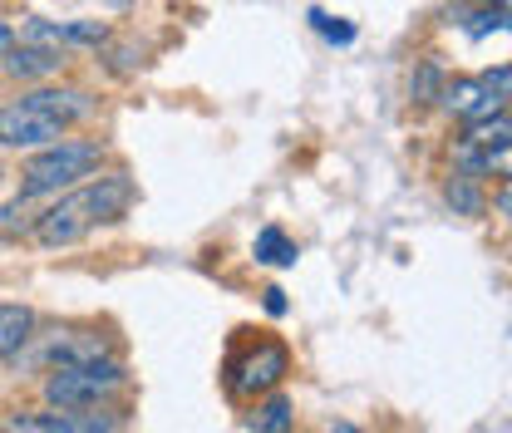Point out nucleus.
I'll list each match as a JSON object with an SVG mask.
<instances>
[{
  "label": "nucleus",
  "mask_w": 512,
  "mask_h": 433,
  "mask_svg": "<svg viewBox=\"0 0 512 433\" xmlns=\"http://www.w3.org/2000/svg\"><path fill=\"white\" fill-rule=\"evenodd\" d=\"M128 202H133V183H128L124 173H114V178H94V173H89V183L64 192L55 207H45V212L35 217V237H40V247H50V251L74 247V242H84L94 227L119 222L128 212Z\"/></svg>",
  "instance_id": "obj_1"
},
{
  "label": "nucleus",
  "mask_w": 512,
  "mask_h": 433,
  "mask_svg": "<svg viewBox=\"0 0 512 433\" xmlns=\"http://www.w3.org/2000/svg\"><path fill=\"white\" fill-rule=\"evenodd\" d=\"M99 143H74V138H60V143H45L35 148V158L25 163V197H40V192H60V187L84 183L94 168H99Z\"/></svg>",
  "instance_id": "obj_2"
},
{
  "label": "nucleus",
  "mask_w": 512,
  "mask_h": 433,
  "mask_svg": "<svg viewBox=\"0 0 512 433\" xmlns=\"http://www.w3.org/2000/svg\"><path fill=\"white\" fill-rule=\"evenodd\" d=\"M124 389V370L114 360H84V365H60V370L45 379V394L55 409H94L104 404L109 394Z\"/></svg>",
  "instance_id": "obj_3"
},
{
  "label": "nucleus",
  "mask_w": 512,
  "mask_h": 433,
  "mask_svg": "<svg viewBox=\"0 0 512 433\" xmlns=\"http://www.w3.org/2000/svg\"><path fill=\"white\" fill-rule=\"evenodd\" d=\"M64 138V124L55 114H45V109H35L30 99H20V104H10V109H0V143L5 148H45V143H60Z\"/></svg>",
  "instance_id": "obj_4"
},
{
  "label": "nucleus",
  "mask_w": 512,
  "mask_h": 433,
  "mask_svg": "<svg viewBox=\"0 0 512 433\" xmlns=\"http://www.w3.org/2000/svg\"><path fill=\"white\" fill-rule=\"evenodd\" d=\"M281 374H286V350L276 340H261L242 365H232V389L237 394H266V389H276Z\"/></svg>",
  "instance_id": "obj_5"
},
{
  "label": "nucleus",
  "mask_w": 512,
  "mask_h": 433,
  "mask_svg": "<svg viewBox=\"0 0 512 433\" xmlns=\"http://www.w3.org/2000/svg\"><path fill=\"white\" fill-rule=\"evenodd\" d=\"M5 429H25V433H104V429H114V419H99V414L79 419V409H60V414H20V419H10Z\"/></svg>",
  "instance_id": "obj_6"
},
{
  "label": "nucleus",
  "mask_w": 512,
  "mask_h": 433,
  "mask_svg": "<svg viewBox=\"0 0 512 433\" xmlns=\"http://www.w3.org/2000/svg\"><path fill=\"white\" fill-rule=\"evenodd\" d=\"M444 104L458 114V119H468V124H473V119L498 114V104H503V99H498L483 79H458V84H448L444 89Z\"/></svg>",
  "instance_id": "obj_7"
},
{
  "label": "nucleus",
  "mask_w": 512,
  "mask_h": 433,
  "mask_svg": "<svg viewBox=\"0 0 512 433\" xmlns=\"http://www.w3.org/2000/svg\"><path fill=\"white\" fill-rule=\"evenodd\" d=\"M64 64V50H50V45H10L5 50V69L15 74V79H50V74H60Z\"/></svg>",
  "instance_id": "obj_8"
},
{
  "label": "nucleus",
  "mask_w": 512,
  "mask_h": 433,
  "mask_svg": "<svg viewBox=\"0 0 512 433\" xmlns=\"http://www.w3.org/2000/svg\"><path fill=\"white\" fill-rule=\"evenodd\" d=\"M35 109H45V114H55L60 124H74V119H84L94 104L79 94V89H35V94H25Z\"/></svg>",
  "instance_id": "obj_9"
},
{
  "label": "nucleus",
  "mask_w": 512,
  "mask_h": 433,
  "mask_svg": "<svg viewBox=\"0 0 512 433\" xmlns=\"http://www.w3.org/2000/svg\"><path fill=\"white\" fill-rule=\"evenodd\" d=\"M463 148H473V153H498V148H512V119H503V114L473 119V124H468V138H463Z\"/></svg>",
  "instance_id": "obj_10"
},
{
  "label": "nucleus",
  "mask_w": 512,
  "mask_h": 433,
  "mask_svg": "<svg viewBox=\"0 0 512 433\" xmlns=\"http://www.w3.org/2000/svg\"><path fill=\"white\" fill-rule=\"evenodd\" d=\"M35 335V310L30 306H0V360L15 355Z\"/></svg>",
  "instance_id": "obj_11"
},
{
  "label": "nucleus",
  "mask_w": 512,
  "mask_h": 433,
  "mask_svg": "<svg viewBox=\"0 0 512 433\" xmlns=\"http://www.w3.org/2000/svg\"><path fill=\"white\" fill-rule=\"evenodd\" d=\"M256 261H266V266H291L296 261V242L281 232V227H266V232H256Z\"/></svg>",
  "instance_id": "obj_12"
},
{
  "label": "nucleus",
  "mask_w": 512,
  "mask_h": 433,
  "mask_svg": "<svg viewBox=\"0 0 512 433\" xmlns=\"http://www.w3.org/2000/svg\"><path fill=\"white\" fill-rule=\"evenodd\" d=\"M252 429L256 433H286L291 429V404H286V399H271V404L252 419Z\"/></svg>",
  "instance_id": "obj_13"
},
{
  "label": "nucleus",
  "mask_w": 512,
  "mask_h": 433,
  "mask_svg": "<svg viewBox=\"0 0 512 433\" xmlns=\"http://www.w3.org/2000/svg\"><path fill=\"white\" fill-rule=\"evenodd\" d=\"M311 25H316L325 40H335V45H350V40H355V30H350L345 20H330L325 10H311Z\"/></svg>",
  "instance_id": "obj_14"
},
{
  "label": "nucleus",
  "mask_w": 512,
  "mask_h": 433,
  "mask_svg": "<svg viewBox=\"0 0 512 433\" xmlns=\"http://www.w3.org/2000/svg\"><path fill=\"white\" fill-rule=\"evenodd\" d=\"M448 202H453L458 212H468V217H473V212H483V197L468 187V178H453V183H448Z\"/></svg>",
  "instance_id": "obj_15"
},
{
  "label": "nucleus",
  "mask_w": 512,
  "mask_h": 433,
  "mask_svg": "<svg viewBox=\"0 0 512 433\" xmlns=\"http://www.w3.org/2000/svg\"><path fill=\"white\" fill-rule=\"evenodd\" d=\"M473 35H488V30H512V10H483V15H473V25H468Z\"/></svg>",
  "instance_id": "obj_16"
},
{
  "label": "nucleus",
  "mask_w": 512,
  "mask_h": 433,
  "mask_svg": "<svg viewBox=\"0 0 512 433\" xmlns=\"http://www.w3.org/2000/svg\"><path fill=\"white\" fill-rule=\"evenodd\" d=\"M483 84L503 99V104H512V64H503V69H493V74H483Z\"/></svg>",
  "instance_id": "obj_17"
},
{
  "label": "nucleus",
  "mask_w": 512,
  "mask_h": 433,
  "mask_svg": "<svg viewBox=\"0 0 512 433\" xmlns=\"http://www.w3.org/2000/svg\"><path fill=\"white\" fill-rule=\"evenodd\" d=\"M266 310H271V315H286V291L271 286V291H266Z\"/></svg>",
  "instance_id": "obj_18"
},
{
  "label": "nucleus",
  "mask_w": 512,
  "mask_h": 433,
  "mask_svg": "<svg viewBox=\"0 0 512 433\" xmlns=\"http://www.w3.org/2000/svg\"><path fill=\"white\" fill-rule=\"evenodd\" d=\"M10 45H15V30H10V25H5V20H0V55H5V50H10Z\"/></svg>",
  "instance_id": "obj_19"
},
{
  "label": "nucleus",
  "mask_w": 512,
  "mask_h": 433,
  "mask_svg": "<svg viewBox=\"0 0 512 433\" xmlns=\"http://www.w3.org/2000/svg\"><path fill=\"white\" fill-rule=\"evenodd\" d=\"M498 212H508V217H512V192H503V197H498Z\"/></svg>",
  "instance_id": "obj_20"
},
{
  "label": "nucleus",
  "mask_w": 512,
  "mask_h": 433,
  "mask_svg": "<svg viewBox=\"0 0 512 433\" xmlns=\"http://www.w3.org/2000/svg\"><path fill=\"white\" fill-rule=\"evenodd\" d=\"M114 5H128V0H114Z\"/></svg>",
  "instance_id": "obj_21"
}]
</instances>
